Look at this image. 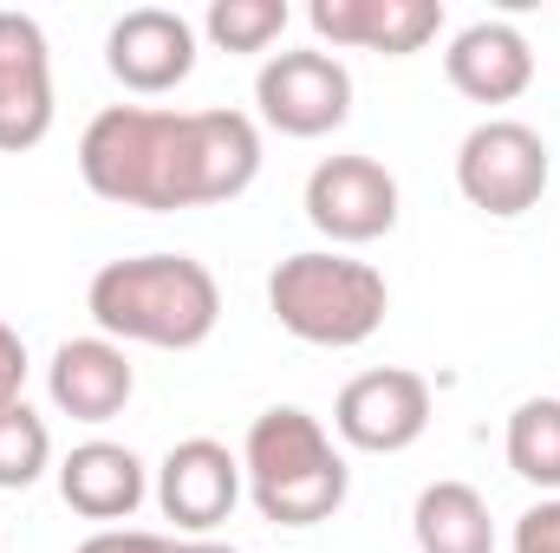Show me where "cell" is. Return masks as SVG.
<instances>
[{
	"label": "cell",
	"instance_id": "6da1fadb",
	"mask_svg": "<svg viewBox=\"0 0 560 553\" xmlns=\"http://www.w3.org/2000/svg\"><path fill=\"white\" fill-rule=\"evenodd\" d=\"M79 176L98 202L143 209V215L215 209L255 189L261 131L248 111L105 105L79 138Z\"/></svg>",
	"mask_w": 560,
	"mask_h": 553
},
{
	"label": "cell",
	"instance_id": "7a4b0ae2",
	"mask_svg": "<svg viewBox=\"0 0 560 553\" xmlns=\"http://www.w3.org/2000/svg\"><path fill=\"white\" fill-rule=\"evenodd\" d=\"M85 313L118 345L196 352L222 326V286L196 255H125L92 274Z\"/></svg>",
	"mask_w": 560,
	"mask_h": 553
},
{
	"label": "cell",
	"instance_id": "3957f363",
	"mask_svg": "<svg viewBox=\"0 0 560 553\" xmlns=\"http://www.w3.org/2000/svg\"><path fill=\"white\" fill-rule=\"evenodd\" d=\"M242 482L261 521L275 528H319L346 508L352 469L332 430L300 404H275L248 423L242 436Z\"/></svg>",
	"mask_w": 560,
	"mask_h": 553
},
{
	"label": "cell",
	"instance_id": "277c9868",
	"mask_svg": "<svg viewBox=\"0 0 560 553\" xmlns=\"http://www.w3.org/2000/svg\"><path fill=\"white\" fill-rule=\"evenodd\" d=\"M268 313L300 345L352 352V345H365L385 326L392 286H385V274L372 261H352L339 248H300L268 274Z\"/></svg>",
	"mask_w": 560,
	"mask_h": 553
},
{
	"label": "cell",
	"instance_id": "5b68a950",
	"mask_svg": "<svg viewBox=\"0 0 560 553\" xmlns=\"http://www.w3.org/2000/svg\"><path fill=\"white\" fill-rule=\"evenodd\" d=\"M548 176H555L548 138L522 118H482L456 143V189H463L469 209H482L495 222L528 215L548 196Z\"/></svg>",
	"mask_w": 560,
	"mask_h": 553
},
{
	"label": "cell",
	"instance_id": "8992f818",
	"mask_svg": "<svg viewBox=\"0 0 560 553\" xmlns=\"http://www.w3.org/2000/svg\"><path fill=\"white\" fill-rule=\"evenodd\" d=\"M255 105H261V125L280 131V138H300V143L332 138L352 118V72L326 46L275 52L255 72Z\"/></svg>",
	"mask_w": 560,
	"mask_h": 553
},
{
	"label": "cell",
	"instance_id": "52a82bcc",
	"mask_svg": "<svg viewBox=\"0 0 560 553\" xmlns=\"http://www.w3.org/2000/svg\"><path fill=\"white\" fill-rule=\"evenodd\" d=\"M306 222L332 242V248H365V242H378V235H392L398 228V176L378 163V156H359V150H346V156H326V163H313V176H306Z\"/></svg>",
	"mask_w": 560,
	"mask_h": 553
},
{
	"label": "cell",
	"instance_id": "ba28073f",
	"mask_svg": "<svg viewBox=\"0 0 560 553\" xmlns=\"http://www.w3.org/2000/svg\"><path fill=\"white\" fill-rule=\"evenodd\" d=\"M430 430V385L405 365H378L346 378V391L332 398V436L346 449L365 456H405Z\"/></svg>",
	"mask_w": 560,
	"mask_h": 553
},
{
	"label": "cell",
	"instance_id": "9c48e42d",
	"mask_svg": "<svg viewBox=\"0 0 560 553\" xmlns=\"http://www.w3.org/2000/svg\"><path fill=\"white\" fill-rule=\"evenodd\" d=\"M242 495H248L242 456H235L229 443H215V436H183V443L156 462V508H163V521H170L176 534H189V541H209V534L235 515Z\"/></svg>",
	"mask_w": 560,
	"mask_h": 553
},
{
	"label": "cell",
	"instance_id": "30bf717a",
	"mask_svg": "<svg viewBox=\"0 0 560 553\" xmlns=\"http://www.w3.org/2000/svg\"><path fill=\"white\" fill-rule=\"evenodd\" d=\"M105 72L138 92V98H163L196 72V20L176 7H131L112 20L105 33Z\"/></svg>",
	"mask_w": 560,
	"mask_h": 553
},
{
	"label": "cell",
	"instance_id": "8fae6325",
	"mask_svg": "<svg viewBox=\"0 0 560 553\" xmlns=\"http://www.w3.org/2000/svg\"><path fill=\"white\" fill-rule=\"evenodd\" d=\"M52 131V52L33 13L0 7V150H39Z\"/></svg>",
	"mask_w": 560,
	"mask_h": 553
},
{
	"label": "cell",
	"instance_id": "7c38bea8",
	"mask_svg": "<svg viewBox=\"0 0 560 553\" xmlns=\"http://www.w3.org/2000/svg\"><path fill=\"white\" fill-rule=\"evenodd\" d=\"M306 26L332 52H385L411 59L443 33V0H313Z\"/></svg>",
	"mask_w": 560,
	"mask_h": 553
},
{
	"label": "cell",
	"instance_id": "4fadbf2b",
	"mask_svg": "<svg viewBox=\"0 0 560 553\" xmlns=\"http://www.w3.org/2000/svg\"><path fill=\"white\" fill-rule=\"evenodd\" d=\"M131 391H138V372H131L125 345L105 339V332L66 339L52 352V365H46V398H52V411L72 416V423H112L131 404Z\"/></svg>",
	"mask_w": 560,
	"mask_h": 553
},
{
	"label": "cell",
	"instance_id": "5bb4252c",
	"mask_svg": "<svg viewBox=\"0 0 560 553\" xmlns=\"http://www.w3.org/2000/svg\"><path fill=\"white\" fill-rule=\"evenodd\" d=\"M443 72L469 105H515L535 85V46L509 20H476V26H463L450 39Z\"/></svg>",
	"mask_w": 560,
	"mask_h": 553
},
{
	"label": "cell",
	"instance_id": "9a60e30c",
	"mask_svg": "<svg viewBox=\"0 0 560 553\" xmlns=\"http://www.w3.org/2000/svg\"><path fill=\"white\" fill-rule=\"evenodd\" d=\"M59 495L85 521H131L150 495V469L138 462V449L92 436L59 462Z\"/></svg>",
	"mask_w": 560,
	"mask_h": 553
},
{
	"label": "cell",
	"instance_id": "2e32d148",
	"mask_svg": "<svg viewBox=\"0 0 560 553\" xmlns=\"http://www.w3.org/2000/svg\"><path fill=\"white\" fill-rule=\"evenodd\" d=\"M418 553H495V521L489 502L469 482H430L411 508Z\"/></svg>",
	"mask_w": 560,
	"mask_h": 553
},
{
	"label": "cell",
	"instance_id": "e0dca14e",
	"mask_svg": "<svg viewBox=\"0 0 560 553\" xmlns=\"http://www.w3.org/2000/svg\"><path fill=\"white\" fill-rule=\"evenodd\" d=\"M502 449H509V469H515L528 489L560 495V398H528V404H515Z\"/></svg>",
	"mask_w": 560,
	"mask_h": 553
},
{
	"label": "cell",
	"instance_id": "ac0fdd59",
	"mask_svg": "<svg viewBox=\"0 0 560 553\" xmlns=\"http://www.w3.org/2000/svg\"><path fill=\"white\" fill-rule=\"evenodd\" d=\"M52 469V430H46V416L33 411L26 398H13V404H0V489H33L39 475Z\"/></svg>",
	"mask_w": 560,
	"mask_h": 553
},
{
	"label": "cell",
	"instance_id": "d6986e66",
	"mask_svg": "<svg viewBox=\"0 0 560 553\" xmlns=\"http://www.w3.org/2000/svg\"><path fill=\"white\" fill-rule=\"evenodd\" d=\"M287 0H215L202 13V33L215 52H268L280 33H287Z\"/></svg>",
	"mask_w": 560,
	"mask_h": 553
},
{
	"label": "cell",
	"instance_id": "ffe728a7",
	"mask_svg": "<svg viewBox=\"0 0 560 553\" xmlns=\"http://www.w3.org/2000/svg\"><path fill=\"white\" fill-rule=\"evenodd\" d=\"M79 553H183V541L150 528H98L92 541H79Z\"/></svg>",
	"mask_w": 560,
	"mask_h": 553
},
{
	"label": "cell",
	"instance_id": "44dd1931",
	"mask_svg": "<svg viewBox=\"0 0 560 553\" xmlns=\"http://www.w3.org/2000/svg\"><path fill=\"white\" fill-rule=\"evenodd\" d=\"M515 553H560V495L535 502V508L515 521Z\"/></svg>",
	"mask_w": 560,
	"mask_h": 553
},
{
	"label": "cell",
	"instance_id": "7402d4cb",
	"mask_svg": "<svg viewBox=\"0 0 560 553\" xmlns=\"http://www.w3.org/2000/svg\"><path fill=\"white\" fill-rule=\"evenodd\" d=\"M26 398V339L0 319V404Z\"/></svg>",
	"mask_w": 560,
	"mask_h": 553
},
{
	"label": "cell",
	"instance_id": "603a6c76",
	"mask_svg": "<svg viewBox=\"0 0 560 553\" xmlns=\"http://www.w3.org/2000/svg\"><path fill=\"white\" fill-rule=\"evenodd\" d=\"M183 553H242V548H229V541H183Z\"/></svg>",
	"mask_w": 560,
	"mask_h": 553
}]
</instances>
